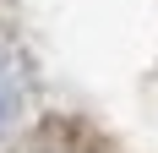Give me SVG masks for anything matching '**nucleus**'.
<instances>
[{
	"label": "nucleus",
	"instance_id": "nucleus-1",
	"mask_svg": "<svg viewBox=\"0 0 158 153\" xmlns=\"http://www.w3.org/2000/svg\"><path fill=\"white\" fill-rule=\"evenodd\" d=\"M0 115H6V98H0Z\"/></svg>",
	"mask_w": 158,
	"mask_h": 153
}]
</instances>
